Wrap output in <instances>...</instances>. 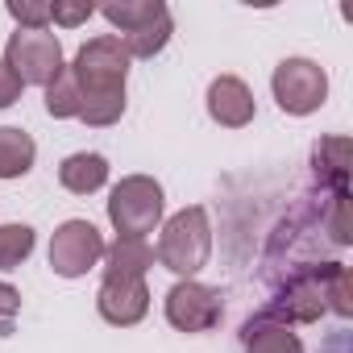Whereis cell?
<instances>
[{"label":"cell","mask_w":353,"mask_h":353,"mask_svg":"<svg viewBox=\"0 0 353 353\" xmlns=\"http://www.w3.org/2000/svg\"><path fill=\"white\" fill-rule=\"evenodd\" d=\"M316 174L345 196V174H349V141L345 137H328L316 145Z\"/></svg>","instance_id":"9a60e30c"},{"label":"cell","mask_w":353,"mask_h":353,"mask_svg":"<svg viewBox=\"0 0 353 353\" xmlns=\"http://www.w3.org/2000/svg\"><path fill=\"white\" fill-rule=\"evenodd\" d=\"M241 341H245V353H303V341L291 332V324L270 320V316L250 320Z\"/></svg>","instance_id":"7c38bea8"},{"label":"cell","mask_w":353,"mask_h":353,"mask_svg":"<svg viewBox=\"0 0 353 353\" xmlns=\"http://www.w3.org/2000/svg\"><path fill=\"white\" fill-rule=\"evenodd\" d=\"M17 307H21V291H17V287H9V283H0V320L17 316Z\"/></svg>","instance_id":"603a6c76"},{"label":"cell","mask_w":353,"mask_h":353,"mask_svg":"<svg viewBox=\"0 0 353 353\" xmlns=\"http://www.w3.org/2000/svg\"><path fill=\"white\" fill-rule=\"evenodd\" d=\"M158 262L179 274V279H196L204 266H208V254H212V225H208V212L200 204L174 212L166 225H162V237H158Z\"/></svg>","instance_id":"7a4b0ae2"},{"label":"cell","mask_w":353,"mask_h":353,"mask_svg":"<svg viewBox=\"0 0 353 353\" xmlns=\"http://www.w3.org/2000/svg\"><path fill=\"white\" fill-rule=\"evenodd\" d=\"M104 258V237L92 221H63L50 237V270L63 279H83Z\"/></svg>","instance_id":"8992f818"},{"label":"cell","mask_w":353,"mask_h":353,"mask_svg":"<svg viewBox=\"0 0 353 353\" xmlns=\"http://www.w3.org/2000/svg\"><path fill=\"white\" fill-rule=\"evenodd\" d=\"M5 67L21 79V88H50L59 79L63 63V42L50 30H17L5 46Z\"/></svg>","instance_id":"277c9868"},{"label":"cell","mask_w":353,"mask_h":353,"mask_svg":"<svg viewBox=\"0 0 353 353\" xmlns=\"http://www.w3.org/2000/svg\"><path fill=\"white\" fill-rule=\"evenodd\" d=\"M108 221L117 237H145L162 221V183L150 174H129L108 196Z\"/></svg>","instance_id":"3957f363"},{"label":"cell","mask_w":353,"mask_h":353,"mask_svg":"<svg viewBox=\"0 0 353 353\" xmlns=\"http://www.w3.org/2000/svg\"><path fill=\"white\" fill-rule=\"evenodd\" d=\"M38 237L30 225H0V270H17L34 254Z\"/></svg>","instance_id":"e0dca14e"},{"label":"cell","mask_w":353,"mask_h":353,"mask_svg":"<svg viewBox=\"0 0 353 353\" xmlns=\"http://www.w3.org/2000/svg\"><path fill=\"white\" fill-rule=\"evenodd\" d=\"M21 100V79L0 63V108H9V104H17Z\"/></svg>","instance_id":"7402d4cb"},{"label":"cell","mask_w":353,"mask_h":353,"mask_svg":"<svg viewBox=\"0 0 353 353\" xmlns=\"http://www.w3.org/2000/svg\"><path fill=\"white\" fill-rule=\"evenodd\" d=\"M328 283H332V291H328L324 299H332V312H336V316H349V312H353V303H349V270L336 266Z\"/></svg>","instance_id":"ffe728a7"},{"label":"cell","mask_w":353,"mask_h":353,"mask_svg":"<svg viewBox=\"0 0 353 353\" xmlns=\"http://www.w3.org/2000/svg\"><path fill=\"white\" fill-rule=\"evenodd\" d=\"M79 88V121L92 129H108L125 117V75L129 54L117 34H100L79 46L75 63L67 67Z\"/></svg>","instance_id":"6da1fadb"},{"label":"cell","mask_w":353,"mask_h":353,"mask_svg":"<svg viewBox=\"0 0 353 353\" xmlns=\"http://www.w3.org/2000/svg\"><path fill=\"white\" fill-rule=\"evenodd\" d=\"M59 183H63L71 196H92V192H100V188L108 183V158H104V154H88V150L63 158Z\"/></svg>","instance_id":"8fae6325"},{"label":"cell","mask_w":353,"mask_h":353,"mask_svg":"<svg viewBox=\"0 0 353 353\" xmlns=\"http://www.w3.org/2000/svg\"><path fill=\"white\" fill-rule=\"evenodd\" d=\"M258 104H254V92L245 88V79L237 75H216L208 83V117L225 129H245L254 121Z\"/></svg>","instance_id":"9c48e42d"},{"label":"cell","mask_w":353,"mask_h":353,"mask_svg":"<svg viewBox=\"0 0 353 353\" xmlns=\"http://www.w3.org/2000/svg\"><path fill=\"white\" fill-rule=\"evenodd\" d=\"M92 13H96L92 5H50V21H54V26H67V30L83 26Z\"/></svg>","instance_id":"44dd1931"},{"label":"cell","mask_w":353,"mask_h":353,"mask_svg":"<svg viewBox=\"0 0 353 353\" xmlns=\"http://www.w3.org/2000/svg\"><path fill=\"white\" fill-rule=\"evenodd\" d=\"M9 17L17 21V30H50V5L38 0H9Z\"/></svg>","instance_id":"d6986e66"},{"label":"cell","mask_w":353,"mask_h":353,"mask_svg":"<svg viewBox=\"0 0 353 353\" xmlns=\"http://www.w3.org/2000/svg\"><path fill=\"white\" fill-rule=\"evenodd\" d=\"M270 92L287 117H307L328 100V75L312 59H283L270 75Z\"/></svg>","instance_id":"5b68a950"},{"label":"cell","mask_w":353,"mask_h":353,"mask_svg":"<svg viewBox=\"0 0 353 353\" xmlns=\"http://www.w3.org/2000/svg\"><path fill=\"white\" fill-rule=\"evenodd\" d=\"M154 258L158 254L145 237H117L112 245H104V279H145Z\"/></svg>","instance_id":"30bf717a"},{"label":"cell","mask_w":353,"mask_h":353,"mask_svg":"<svg viewBox=\"0 0 353 353\" xmlns=\"http://www.w3.org/2000/svg\"><path fill=\"white\" fill-rule=\"evenodd\" d=\"M100 13L121 30L117 38H125V34H137V30H145V26L162 21L170 9L162 5V0H121V5H104Z\"/></svg>","instance_id":"5bb4252c"},{"label":"cell","mask_w":353,"mask_h":353,"mask_svg":"<svg viewBox=\"0 0 353 353\" xmlns=\"http://www.w3.org/2000/svg\"><path fill=\"white\" fill-rule=\"evenodd\" d=\"M170 30H174V21H170V13H166V17H162V21H154V26H145V30H137V34H125V38H121V46H125V54H129V59H154V54H162V50H166Z\"/></svg>","instance_id":"2e32d148"},{"label":"cell","mask_w":353,"mask_h":353,"mask_svg":"<svg viewBox=\"0 0 353 353\" xmlns=\"http://www.w3.org/2000/svg\"><path fill=\"white\" fill-rule=\"evenodd\" d=\"M221 291L196 283V279H179L166 291V320L179 332H208L221 324Z\"/></svg>","instance_id":"52a82bcc"},{"label":"cell","mask_w":353,"mask_h":353,"mask_svg":"<svg viewBox=\"0 0 353 353\" xmlns=\"http://www.w3.org/2000/svg\"><path fill=\"white\" fill-rule=\"evenodd\" d=\"M96 307L108 324L129 328L150 312V287L145 279H104L96 291Z\"/></svg>","instance_id":"ba28073f"},{"label":"cell","mask_w":353,"mask_h":353,"mask_svg":"<svg viewBox=\"0 0 353 353\" xmlns=\"http://www.w3.org/2000/svg\"><path fill=\"white\" fill-rule=\"evenodd\" d=\"M34 158H38V145L26 129H13V125L0 129V179H21V174H30Z\"/></svg>","instance_id":"4fadbf2b"},{"label":"cell","mask_w":353,"mask_h":353,"mask_svg":"<svg viewBox=\"0 0 353 353\" xmlns=\"http://www.w3.org/2000/svg\"><path fill=\"white\" fill-rule=\"evenodd\" d=\"M46 112L54 121H67V117H79V88H75V75L63 67L59 79L46 88Z\"/></svg>","instance_id":"ac0fdd59"}]
</instances>
